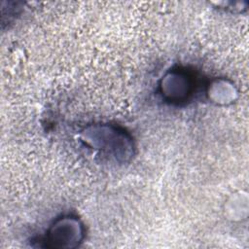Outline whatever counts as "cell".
I'll use <instances>...</instances> for the list:
<instances>
[{"label": "cell", "mask_w": 249, "mask_h": 249, "mask_svg": "<svg viewBox=\"0 0 249 249\" xmlns=\"http://www.w3.org/2000/svg\"><path fill=\"white\" fill-rule=\"evenodd\" d=\"M162 80L173 84L171 86L169 84L161 83L160 87L162 90V95L168 97L171 100H175V102H180L188 98V96L194 89V81L188 73H185L182 70L178 72L172 71L171 73L167 74Z\"/></svg>", "instance_id": "obj_2"}, {"label": "cell", "mask_w": 249, "mask_h": 249, "mask_svg": "<svg viewBox=\"0 0 249 249\" xmlns=\"http://www.w3.org/2000/svg\"><path fill=\"white\" fill-rule=\"evenodd\" d=\"M84 237L81 222L72 216H63L55 220L43 236L45 247L74 248Z\"/></svg>", "instance_id": "obj_1"}]
</instances>
